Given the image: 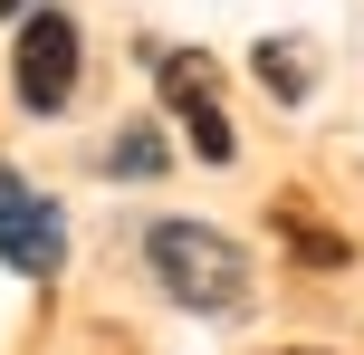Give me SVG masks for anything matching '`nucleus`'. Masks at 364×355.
<instances>
[{"label": "nucleus", "mask_w": 364, "mask_h": 355, "mask_svg": "<svg viewBox=\"0 0 364 355\" xmlns=\"http://www.w3.org/2000/svg\"><path fill=\"white\" fill-rule=\"evenodd\" d=\"M144 269L192 317H240V307H250V260H240V240H220L211 221H154L144 231Z\"/></svg>", "instance_id": "f257e3e1"}, {"label": "nucleus", "mask_w": 364, "mask_h": 355, "mask_svg": "<svg viewBox=\"0 0 364 355\" xmlns=\"http://www.w3.org/2000/svg\"><path fill=\"white\" fill-rule=\"evenodd\" d=\"M77 68H87V38H77L68 10H29V19H19V38H10V87H19L29 115H58V106H68V96H77Z\"/></svg>", "instance_id": "f03ea898"}, {"label": "nucleus", "mask_w": 364, "mask_h": 355, "mask_svg": "<svg viewBox=\"0 0 364 355\" xmlns=\"http://www.w3.org/2000/svg\"><path fill=\"white\" fill-rule=\"evenodd\" d=\"M19 10H29V0H0V19H19Z\"/></svg>", "instance_id": "6e6552de"}, {"label": "nucleus", "mask_w": 364, "mask_h": 355, "mask_svg": "<svg viewBox=\"0 0 364 355\" xmlns=\"http://www.w3.org/2000/svg\"><path fill=\"white\" fill-rule=\"evenodd\" d=\"M259 87H269V96H288V106H297V96H307V58H297L288 38H259Z\"/></svg>", "instance_id": "39448f33"}, {"label": "nucleus", "mask_w": 364, "mask_h": 355, "mask_svg": "<svg viewBox=\"0 0 364 355\" xmlns=\"http://www.w3.org/2000/svg\"><path fill=\"white\" fill-rule=\"evenodd\" d=\"M154 87H164V106L182 115V134H192L201 164H230V154H240L230 115H220V68L201 48H164V58H154Z\"/></svg>", "instance_id": "7ed1b4c3"}, {"label": "nucleus", "mask_w": 364, "mask_h": 355, "mask_svg": "<svg viewBox=\"0 0 364 355\" xmlns=\"http://www.w3.org/2000/svg\"><path fill=\"white\" fill-rule=\"evenodd\" d=\"M278 231H288V240H297V250H307V260H316V269H346V240H336V231H316V221H307V211H297V202H288V211H278Z\"/></svg>", "instance_id": "0eeeda50"}, {"label": "nucleus", "mask_w": 364, "mask_h": 355, "mask_svg": "<svg viewBox=\"0 0 364 355\" xmlns=\"http://www.w3.org/2000/svg\"><path fill=\"white\" fill-rule=\"evenodd\" d=\"M0 269H19V279H58V269H68V221H58V202L29 192L10 164H0Z\"/></svg>", "instance_id": "20e7f679"}, {"label": "nucleus", "mask_w": 364, "mask_h": 355, "mask_svg": "<svg viewBox=\"0 0 364 355\" xmlns=\"http://www.w3.org/2000/svg\"><path fill=\"white\" fill-rule=\"evenodd\" d=\"M106 164H115V173H134V183H154V173H164V134H154V125H125Z\"/></svg>", "instance_id": "423d86ee"}]
</instances>
